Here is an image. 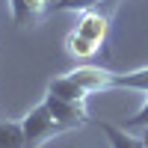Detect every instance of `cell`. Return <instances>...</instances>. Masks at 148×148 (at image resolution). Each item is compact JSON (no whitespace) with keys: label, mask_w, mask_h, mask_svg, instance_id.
<instances>
[{"label":"cell","mask_w":148,"mask_h":148,"mask_svg":"<svg viewBox=\"0 0 148 148\" xmlns=\"http://www.w3.org/2000/svg\"><path fill=\"white\" fill-rule=\"evenodd\" d=\"M107 33H110V12L107 9L95 6L89 12H80L77 27L65 42V51L77 59H89L101 51V45L107 42Z\"/></svg>","instance_id":"6da1fadb"},{"label":"cell","mask_w":148,"mask_h":148,"mask_svg":"<svg viewBox=\"0 0 148 148\" xmlns=\"http://www.w3.org/2000/svg\"><path fill=\"white\" fill-rule=\"evenodd\" d=\"M21 127H24V148H42L47 139H53L56 133H62L59 121L51 116V110L45 107V101L39 107H33L30 113L21 119Z\"/></svg>","instance_id":"7a4b0ae2"},{"label":"cell","mask_w":148,"mask_h":148,"mask_svg":"<svg viewBox=\"0 0 148 148\" xmlns=\"http://www.w3.org/2000/svg\"><path fill=\"white\" fill-rule=\"evenodd\" d=\"M45 107L51 110V116L59 121V127L62 130H71V127H80L89 121V113H86L83 104H74V101H65V98H56L47 92L45 95Z\"/></svg>","instance_id":"3957f363"},{"label":"cell","mask_w":148,"mask_h":148,"mask_svg":"<svg viewBox=\"0 0 148 148\" xmlns=\"http://www.w3.org/2000/svg\"><path fill=\"white\" fill-rule=\"evenodd\" d=\"M68 77L83 86L86 92H104V89H113L116 86V71H107V68H98V65H80V68H74L68 71Z\"/></svg>","instance_id":"277c9868"},{"label":"cell","mask_w":148,"mask_h":148,"mask_svg":"<svg viewBox=\"0 0 148 148\" xmlns=\"http://www.w3.org/2000/svg\"><path fill=\"white\" fill-rule=\"evenodd\" d=\"M9 9H12L15 27L27 30V27L42 24V18L51 12V3H47V0H9Z\"/></svg>","instance_id":"5b68a950"},{"label":"cell","mask_w":148,"mask_h":148,"mask_svg":"<svg viewBox=\"0 0 148 148\" xmlns=\"http://www.w3.org/2000/svg\"><path fill=\"white\" fill-rule=\"evenodd\" d=\"M98 125H101L110 148H145L142 136H136V133L130 127H125V125H113V121H98Z\"/></svg>","instance_id":"8992f818"},{"label":"cell","mask_w":148,"mask_h":148,"mask_svg":"<svg viewBox=\"0 0 148 148\" xmlns=\"http://www.w3.org/2000/svg\"><path fill=\"white\" fill-rule=\"evenodd\" d=\"M47 92L56 95V98H65V101H74V104H86V98H89V92H86L83 86H77L68 74L53 77L51 83H47Z\"/></svg>","instance_id":"52a82bcc"},{"label":"cell","mask_w":148,"mask_h":148,"mask_svg":"<svg viewBox=\"0 0 148 148\" xmlns=\"http://www.w3.org/2000/svg\"><path fill=\"white\" fill-rule=\"evenodd\" d=\"M0 148H24V127H21V121L0 119Z\"/></svg>","instance_id":"ba28073f"},{"label":"cell","mask_w":148,"mask_h":148,"mask_svg":"<svg viewBox=\"0 0 148 148\" xmlns=\"http://www.w3.org/2000/svg\"><path fill=\"white\" fill-rule=\"evenodd\" d=\"M116 86H125V89H136L148 95V65L136 68V71H127V74H116Z\"/></svg>","instance_id":"9c48e42d"},{"label":"cell","mask_w":148,"mask_h":148,"mask_svg":"<svg viewBox=\"0 0 148 148\" xmlns=\"http://www.w3.org/2000/svg\"><path fill=\"white\" fill-rule=\"evenodd\" d=\"M104 0H53L51 12H89L95 6H101Z\"/></svg>","instance_id":"30bf717a"},{"label":"cell","mask_w":148,"mask_h":148,"mask_svg":"<svg viewBox=\"0 0 148 148\" xmlns=\"http://www.w3.org/2000/svg\"><path fill=\"white\" fill-rule=\"evenodd\" d=\"M125 127H130V130H136V127H148V101L133 113L127 121H125Z\"/></svg>","instance_id":"8fae6325"},{"label":"cell","mask_w":148,"mask_h":148,"mask_svg":"<svg viewBox=\"0 0 148 148\" xmlns=\"http://www.w3.org/2000/svg\"><path fill=\"white\" fill-rule=\"evenodd\" d=\"M142 142H145V148H148V127H142Z\"/></svg>","instance_id":"7c38bea8"}]
</instances>
